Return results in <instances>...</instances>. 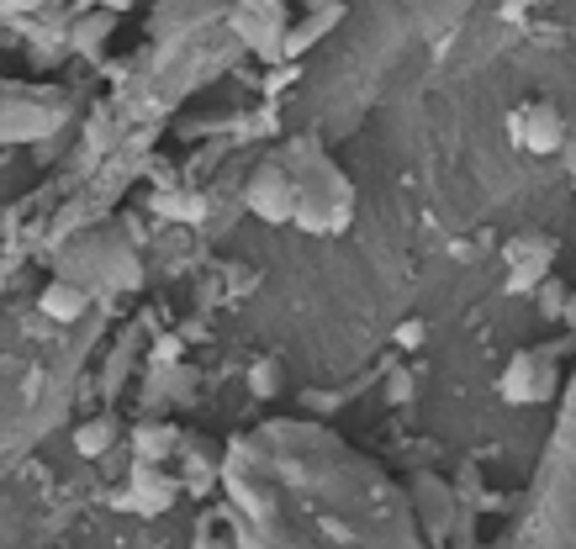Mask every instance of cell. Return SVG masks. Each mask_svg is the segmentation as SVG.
Segmentation results:
<instances>
[{
  "label": "cell",
  "mask_w": 576,
  "mask_h": 549,
  "mask_svg": "<svg viewBox=\"0 0 576 549\" xmlns=\"http://www.w3.org/2000/svg\"><path fill=\"white\" fill-rule=\"evenodd\" d=\"M555 392V370L545 365V359H535V354H513L508 365H502V375H497V396L508 401V407H535V401H545V396Z\"/></svg>",
  "instance_id": "obj_1"
},
{
  "label": "cell",
  "mask_w": 576,
  "mask_h": 549,
  "mask_svg": "<svg viewBox=\"0 0 576 549\" xmlns=\"http://www.w3.org/2000/svg\"><path fill=\"white\" fill-rule=\"evenodd\" d=\"M513 143L519 149H529V154H555L561 143H566V117H561V106L555 101H529V106H519L513 112Z\"/></svg>",
  "instance_id": "obj_2"
},
{
  "label": "cell",
  "mask_w": 576,
  "mask_h": 549,
  "mask_svg": "<svg viewBox=\"0 0 576 549\" xmlns=\"http://www.w3.org/2000/svg\"><path fill=\"white\" fill-rule=\"evenodd\" d=\"M248 206H254L265 222H286L291 212H296L291 180H286V175H276V169H265V175L254 180V191H248Z\"/></svg>",
  "instance_id": "obj_3"
},
{
  "label": "cell",
  "mask_w": 576,
  "mask_h": 549,
  "mask_svg": "<svg viewBox=\"0 0 576 549\" xmlns=\"http://www.w3.org/2000/svg\"><path fill=\"white\" fill-rule=\"evenodd\" d=\"M175 481H169L165 471H154V465H138L132 471V508H143V512H165L169 502H175Z\"/></svg>",
  "instance_id": "obj_4"
},
{
  "label": "cell",
  "mask_w": 576,
  "mask_h": 549,
  "mask_svg": "<svg viewBox=\"0 0 576 549\" xmlns=\"http://www.w3.org/2000/svg\"><path fill=\"white\" fill-rule=\"evenodd\" d=\"M38 312L53 322H75V317H85V291L75 280H48L38 291Z\"/></svg>",
  "instance_id": "obj_5"
},
{
  "label": "cell",
  "mask_w": 576,
  "mask_h": 549,
  "mask_svg": "<svg viewBox=\"0 0 576 549\" xmlns=\"http://www.w3.org/2000/svg\"><path fill=\"white\" fill-rule=\"evenodd\" d=\"M338 16H344V5H329L323 16H307L302 27H291V33H286V59H296V53H307V48H312V42L323 38V33H333V22H338Z\"/></svg>",
  "instance_id": "obj_6"
},
{
  "label": "cell",
  "mask_w": 576,
  "mask_h": 549,
  "mask_svg": "<svg viewBox=\"0 0 576 549\" xmlns=\"http://www.w3.org/2000/svg\"><path fill=\"white\" fill-rule=\"evenodd\" d=\"M112 444H117V423H112V418H95V423L75 429V449H80L85 460H101Z\"/></svg>",
  "instance_id": "obj_7"
},
{
  "label": "cell",
  "mask_w": 576,
  "mask_h": 549,
  "mask_svg": "<svg viewBox=\"0 0 576 549\" xmlns=\"http://www.w3.org/2000/svg\"><path fill=\"white\" fill-rule=\"evenodd\" d=\"M248 392L254 396L281 392V365H276V359H254V365H248Z\"/></svg>",
  "instance_id": "obj_8"
},
{
  "label": "cell",
  "mask_w": 576,
  "mask_h": 549,
  "mask_svg": "<svg viewBox=\"0 0 576 549\" xmlns=\"http://www.w3.org/2000/svg\"><path fill=\"white\" fill-rule=\"evenodd\" d=\"M185 486H191V497L212 491V460L196 455V449H185Z\"/></svg>",
  "instance_id": "obj_9"
},
{
  "label": "cell",
  "mask_w": 576,
  "mask_h": 549,
  "mask_svg": "<svg viewBox=\"0 0 576 549\" xmlns=\"http://www.w3.org/2000/svg\"><path fill=\"white\" fill-rule=\"evenodd\" d=\"M106 33H112V22H106V16H85L80 33H75V48H80V53H95V42L106 38Z\"/></svg>",
  "instance_id": "obj_10"
},
{
  "label": "cell",
  "mask_w": 576,
  "mask_h": 549,
  "mask_svg": "<svg viewBox=\"0 0 576 549\" xmlns=\"http://www.w3.org/2000/svg\"><path fill=\"white\" fill-rule=\"evenodd\" d=\"M169 438H175L169 429H154V433L138 429V455H143V460H159V455L169 449Z\"/></svg>",
  "instance_id": "obj_11"
},
{
  "label": "cell",
  "mask_w": 576,
  "mask_h": 549,
  "mask_svg": "<svg viewBox=\"0 0 576 549\" xmlns=\"http://www.w3.org/2000/svg\"><path fill=\"white\" fill-rule=\"evenodd\" d=\"M159 212H180V217H202L206 206H202V196H191V201H159Z\"/></svg>",
  "instance_id": "obj_12"
},
{
  "label": "cell",
  "mask_w": 576,
  "mask_h": 549,
  "mask_svg": "<svg viewBox=\"0 0 576 549\" xmlns=\"http://www.w3.org/2000/svg\"><path fill=\"white\" fill-rule=\"evenodd\" d=\"M175 354H180V344H175V339H165V344L154 349V365H175Z\"/></svg>",
  "instance_id": "obj_13"
},
{
  "label": "cell",
  "mask_w": 576,
  "mask_h": 549,
  "mask_svg": "<svg viewBox=\"0 0 576 549\" xmlns=\"http://www.w3.org/2000/svg\"><path fill=\"white\" fill-rule=\"evenodd\" d=\"M191 549H233L228 539H217V534H196V545Z\"/></svg>",
  "instance_id": "obj_14"
}]
</instances>
